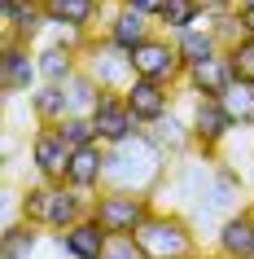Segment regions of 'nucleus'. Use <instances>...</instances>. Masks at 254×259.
Segmentation results:
<instances>
[{
	"mask_svg": "<svg viewBox=\"0 0 254 259\" xmlns=\"http://www.w3.org/2000/svg\"><path fill=\"white\" fill-rule=\"evenodd\" d=\"M70 154H75V150L62 141V132H57V127H40V132H35V141H31V163H35V171H40L48 185L66 180Z\"/></svg>",
	"mask_w": 254,
	"mask_h": 259,
	"instance_id": "7",
	"label": "nucleus"
},
{
	"mask_svg": "<svg viewBox=\"0 0 254 259\" xmlns=\"http://www.w3.org/2000/svg\"><path fill=\"white\" fill-rule=\"evenodd\" d=\"M201 14H206V0H167L158 14V27L184 35V31H193V22H201Z\"/></svg>",
	"mask_w": 254,
	"mask_h": 259,
	"instance_id": "20",
	"label": "nucleus"
},
{
	"mask_svg": "<svg viewBox=\"0 0 254 259\" xmlns=\"http://www.w3.org/2000/svg\"><path fill=\"white\" fill-rule=\"evenodd\" d=\"M232 127H237V123L228 119V110L219 106L215 97H201V101H197V110H193V123H188L193 141H197V145H201L206 154H211L215 145H219V141H224L228 132H232Z\"/></svg>",
	"mask_w": 254,
	"mask_h": 259,
	"instance_id": "8",
	"label": "nucleus"
},
{
	"mask_svg": "<svg viewBox=\"0 0 254 259\" xmlns=\"http://www.w3.org/2000/svg\"><path fill=\"white\" fill-rule=\"evenodd\" d=\"M57 246H62V250H66L70 259H106L110 237L101 233V224H96V220L88 215V220H79L75 229L57 233Z\"/></svg>",
	"mask_w": 254,
	"mask_h": 259,
	"instance_id": "11",
	"label": "nucleus"
},
{
	"mask_svg": "<svg viewBox=\"0 0 254 259\" xmlns=\"http://www.w3.org/2000/svg\"><path fill=\"white\" fill-rule=\"evenodd\" d=\"M241 18V31H245V40H254V9L250 14H237Z\"/></svg>",
	"mask_w": 254,
	"mask_h": 259,
	"instance_id": "31",
	"label": "nucleus"
},
{
	"mask_svg": "<svg viewBox=\"0 0 254 259\" xmlns=\"http://www.w3.org/2000/svg\"><path fill=\"white\" fill-rule=\"evenodd\" d=\"M123 101H127V110H132L140 123H149V127H154L158 119H167V101H171V97H167V83L136 79L132 88L123 93Z\"/></svg>",
	"mask_w": 254,
	"mask_h": 259,
	"instance_id": "12",
	"label": "nucleus"
},
{
	"mask_svg": "<svg viewBox=\"0 0 254 259\" xmlns=\"http://www.w3.org/2000/svg\"><path fill=\"white\" fill-rule=\"evenodd\" d=\"M219 259H224V255H219Z\"/></svg>",
	"mask_w": 254,
	"mask_h": 259,
	"instance_id": "35",
	"label": "nucleus"
},
{
	"mask_svg": "<svg viewBox=\"0 0 254 259\" xmlns=\"http://www.w3.org/2000/svg\"><path fill=\"white\" fill-rule=\"evenodd\" d=\"M92 123H96V137L106 141L110 150L123 145V141H132L136 127H140V119L127 110V101H123L119 93H101V101H96V110H92Z\"/></svg>",
	"mask_w": 254,
	"mask_h": 259,
	"instance_id": "5",
	"label": "nucleus"
},
{
	"mask_svg": "<svg viewBox=\"0 0 254 259\" xmlns=\"http://www.w3.org/2000/svg\"><path fill=\"white\" fill-rule=\"evenodd\" d=\"M215 250L224 259H254V211L228 215L215 233Z\"/></svg>",
	"mask_w": 254,
	"mask_h": 259,
	"instance_id": "9",
	"label": "nucleus"
},
{
	"mask_svg": "<svg viewBox=\"0 0 254 259\" xmlns=\"http://www.w3.org/2000/svg\"><path fill=\"white\" fill-rule=\"evenodd\" d=\"M175 49H180V57H184V66H201V62H211V57H219V40H215L211 31H184V35H175Z\"/></svg>",
	"mask_w": 254,
	"mask_h": 259,
	"instance_id": "22",
	"label": "nucleus"
},
{
	"mask_svg": "<svg viewBox=\"0 0 254 259\" xmlns=\"http://www.w3.org/2000/svg\"><path fill=\"white\" fill-rule=\"evenodd\" d=\"M188 137H193V132H184V123L175 119V114H167V119H158L149 127V141H154L158 150H175V154L188 145Z\"/></svg>",
	"mask_w": 254,
	"mask_h": 259,
	"instance_id": "25",
	"label": "nucleus"
},
{
	"mask_svg": "<svg viewBox=\"0 0 254 259\" xmlns=\"http://www.w3.org/2000/svg\"><path fill=\"white\" fill-rule=\"evenodd\" d=\"M162 5L167 0H123V9H136V14H145V18H158Z\"/></svg>",
	"mask_w": 254,
	"mask_h": 259,
	"instance_id": "30",
	"label": "nucleus"
},
{
	"mask_svg": "<svg viewBox=\"0 0 254 259\" xmlns=\"http://www.w3.org/2000/svg\"><path fill=\"white\" fill-rule=\"evenodd\" d=\"M88 215L101 224L106 237H136V233L154 220V206H149V198H140V193H101V198L88 206Z\"/></svg>",
	"mask_w": 254,
	"mask_h": 259,
	"instance_id": "2",
	"label": "nucleus"
},
{
	"mask_svg": "<svg viewBox=\"0 0 254 259\" xmlns=\"http://www.w3.org/2000/svg\"><path fill=\"white\" fill-rule=\"evenodd\" d=\"M145 259H193V229L180 215H154L136 233Z\"/></svg>",
	"mask_w": 254,
	"mask_h": 259,
	"instance_id": "3",
	"label": "nucleus"
},
{
	"mask_svg": "<svg viewBox=\"0 0 254 259\" xmlns=\"http://www.w3.org/2000/svg\"><path fill=\"white\" fill-rule=\"evenodd\" d=\"M219 106L228 110V119H232V123H254V83L232 79V88L219 97Z\"/></svg>",
	"mask_w": 254,
	"mask_h": 259,
	"instance_id": "23",
	"label": "nucleus"
},
{
	"mask_svg": "<svg viewBox=\"0 0 254 259\" xmlns=\"http://www.w3.org/2000/svg\"><path fill=\"white\" fill-rule=\"evenodd\" d=\"M57 132H62V141H66L70 150H88V145L101 141L92 119H66V123H57Z\"/></svg>",
	"mask_w": 254,
	"mask_h": 259,
	"instance_id": "26",
	"label": "nucleus"
},
{
	"mask_svg": "<svg viewBox=\"0 0 254 259\" xmlns=\"http://www.w3.org/2000/svg\"><path fill=\"white\" fill-rule=\"evenodd\" d=\"M228 62L241 83H254V40H241L237 49H228Z\"/></svg>",
	"mask_w": 254,
	"mask_h": 259,
	"instance_id": "28",
	"label": "nucleus"
},
{
	"mask_svg": "<svg viewBox=\"0 0 254 259\" xmlns=\"http://www.w3.org/2000/svg\"><path fill=\"white\" fill-rule=\"evenodd\" d=\"M40 79V57H31V49L5 40V57H0V83L5 93H27Z\"/></svg>",
	"mask_w": 254,
	"mask_h": 259,
	"instance_id": "10",
	"label": "nucleus"
},
{
	"mask_svg": "<svg viewBox=\"0 0 254 259\" xmlns=\"http://www.w3.org/2000/svg\"><path fill=\"white\" fill-rule=\"evenodd\" d=\"M232 62H228V53H219V57H211V62H201V66H188V83H193V93H206V97H219L232 88Z\"/></svg>",
	"mask_w": 254,
	"mask_h": 259,
	"instance_id": "14",
	"label": "nucleus"
},
{
	"mask_svg": "<svg viewBox=\"0 0 254 259\" xmlns=\"http://www.w3.org/2000/svg\"><path fill=\"white\" fill-rule=\"evenodd\" d=\"M35 224H9L5 237H0V259H31L35 250Z\"/></svg>",
	"mask_w": 254,
	"mask_h": 259,
	"instance_id": "24",
	"label": "nucleus"
},
{
	"mask_svg": "<svg viewBox=\"0 0 254 259\" xmlns=\"http://www.w3.org/2000/svg\"><path fill=\"white\" fill-rule=\"evenodd\" d=\"M132 70H136V79L175 83L188 66H184V57H180L175 44H167V40H145V44L132 53Z\"/></svg>",
	"mask_w": 254,
	"mask_h": 259,
	"instance_id": "4",
	"label": "nucleus"
},
{
	"mask_svg": "<svg viewBox=\"0 0 254 259\" xmlns=\"http://www.w3.org/2000/svg\"><path fill=\"white\" fill-rule=\"evenodd\" d=\"M254 9V0H237V14H250Z\"/></svg>",
	"mask_w": 254,
	"mask_h": 259,
	"instance_id": "32",
	"label": "nucleus"
},
{
	"mask_svg": "<svg viewBox=\"0 0 254 259\" xmlns=\"http://www.w3.org/2000/svg\"><path fill=\"white\" fill-rule=\"evenodd\" d=\"M79 220H88V211H83V193H79V189H53V206H48V229L66 233V229H75Z\"/></svg>",
	"mask_w": 254,
	"mask_h": 259,
	"instance_id": "17",
	"label": "nucleus"
},
{
	"mask_svg": "<svg viewBox=\"0 0 254 259\" xmlns=\"http://www.w3.org/2000/svg\"><path fill=\"white\" fill-rule=\"evenodd\" d=\"M162 171V150L149 137H132L106 154V185L110 193H145Z\"/></svg>",
	"mask_w": 254,
	"mask_h": 259,
	"instance_id": "1",
	"label": "nucleus"
},
{
	"mask_svg": "<svg viewBox=\"0 0 254 259\" xmlns=\"http://www.w3.org/2000/svg\"><path fill=\"white\" fill-rule=\"evenodd\" d=\"M206 5H215V9H224V5H232V9H237V0H206Z\"/></svg>",
	"mask_w": 254,
	"mask_h": 259,
	"instance_id": "33",
	"label": "nucleus"
},
{
	"mask_svg": "<svg viewBox=\"0 0 254 259\" xmlns=\"http://www.w3.org/2000/svg\"><path fill=\"white\" fill-rule=\"evenodd\" d=\"M48 206H53V185L31 189L27 198H22V215H27V224H35V229H48Z\"/></svg>",
	"mask_w": 254,
	"mask_h": 259,
	"instance_id": "27",
	"label": "nucleus"
},
{
	"mask_svg": "<svg viewBox=\"0 0 254 259\" xmlns=\"http://www.w3.org/2000/svg\"><path fill=\"white\" fill-rule=\"evenodd\" d=\"M88 75H92L101 88H132L136 83V70H132V53H123L119 44H92L88 49Z\"/></svg>",
	"mask_w": 254,
	"mask_h": 259,
	"instance_id": "6",
	"label": "nucleus"
},
{
	"mask_svg": "<svg viewBox=\"0 0 254 259\" xmlns=\"http://www.w3.org/2000/svg\"><path fill=\"white\" fill-rule=\"evenodd\" d=\"M18 5H44V0H18Z\"/></svg>",
	"mask_w": 254,
	"mask_h": 259,
	"instance_id": "34",
	"label": "nucleus"
},
{
	"mask_svg": "<svg viewBox=\"0 0 254 259\" xmlns=\"http://www.w3.org/2000/svg\"><path fill=\"white\" fill-rule=\"evenodd\" d=\"M96 101H101V83L92 75H75L66 83V106H70V119H92Z\"/></svg>",
	"mask_w": 254,
	"mask_h": 259,
	"instance_id": "21",
	"label": "nucleus"
},
{
	"mask_svg": "<svg viewBox=\"0 0 254 259\" xmlns=\"http://www.w3.org/2000/svg\"><path fill=\"white\" fill-rule=\"evenodd\" d=\"M106 180V154H101V145H88V150H75L70 154V171H66V185L70 189H96Z\"/></svg>",
	"mask_w": 254,
	"mask_h": 259,
	"instance_id": "15",
	"label": "nucleus"
},
{
	"mask_svg": "<svg viewBox=\"0 0 254 259\" xmlns=\"http://www.w3.org/2000/svg\"><path fill=\"white\" fill-rule=\"evenodd\" d=\"M44 14L53 27H75L83 31L96 18V0H44Z\"/></svg>",
	"mask_w": 254,
	"mask_h": 259,
	"instance_id": "16",
	"label": "nucleus"
},
{
	"mask_svg": "<svg viewBox=\"0 0 254 259\" xmlns=\"http://www.w3.org/2000/svg\"><path fill=\"white\" fill-rule=\"evenodd\" d=\"M110 44H119L123 53H136L145 40H154V18L145 14H136V9H123L119 5V14H114V22H110Z\"/></svg>",
	"mask_w": 254,
	"mask_h": 259,
	"instance_id": "13",
	"label": "nucleus"
},
{
	"mask_svg": "<svg viewBox=\"0 0 254 259\" xmlns=\"http://www.w3.org/2000/svg\"><path fill=\"white\" fill-rule=\"evenodd\" d=\"M106 259H145V250H140V242H136V237H110Z\"/></svg>",
	"mask_w": 254,
	"mask_h": 259,
	"instance_id": "29",
	"label": "nucleus"
},
{
	"mask_svg": "<svg viewBox=\"0 0 254 259\" xmlns=\"http://www.w3.org/2000/svg\"><path fill=\"white\" fill-rule=\"evenodd\" d=\"M31 110H35V119L44 127H57V123L70 119V106H66V88H53V83H44L40 93H31Z\"/></svg>",
	"mask_w": 254,
	"mask_h": 259,
	"instance_id": "18",
	"label": "nucleus"
},
{
	"mask_svg": "<svg viewBox=\"0 0 254 259\" xmlns=\"http://www.w3.org/2000/svg\"><path fill=\"white\" fill-rule=\"evenodd\" d=\"M35 57H40V79L53 83V88H66V83L79 75L70 49H57V44H53V49H44V53H35Z\"/></svg>",
	"mask_w": 254,
	"mask_h": 259,
	"instance_id": "19",
	"label": "nucleus"
}]
</instances>
